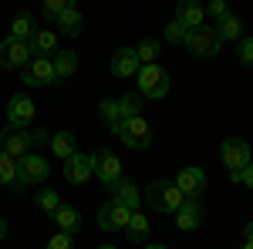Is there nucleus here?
Returning <instances> with one entry per match:
<instances>
[{"mask_svg": "<svg viewBox=\"0 0 253 249\" xmlns=\"http://www.w3.org/2000/svg\"><path fill=\"white\" fill-rule=\"evenodd\" d=\"M145 199H149V206L156 212H162V215H175V209L186 202V195L175 189V182H162V178L145 189Z\"/></svg>", "mask_w": 253, "mask_h": 249, "instance_id": "obj_1", "label": "nucleus"}, {"mask_svg": "<svg viewBox=\"0 0 253 249\" xmlns=\"http://www.w3.org/2000/svg\"><path fill=\"white\" fill-rule=\"evenodd\" d=\"M47 175H51L47 158H44V155H38V152H27L24 158H17V182H14V189H24V185H41Z\"/></svg>", "mask_w": 253, "mask_h": 249, "instance_id": "obj_2", "label": "nucleus"}, {"mask_svg": "<svg viewBox=\"0 0 253 249\" xmlns=\"http://www.w3.org/2000/svg\"><path fill=\"white\" fill-rule=\"evenodd\" d=\"M118 138L128 145V148H135V152H142V148H149L152 145V128H149V121L138 115V118H122V125H118Z\"/></svg>", "mask_w": 253, "mask_h": 249, "instance_id": "obj_3", "label": "nucleus"}, {"mask_svg": "<svg viewBox=\"0 0 253 249\" xmlns=\"http://www.w3.org/2000/svg\"><path fill=\"white\" fill-rule=\"evenodd\" d=\"M138 91H142V98H166L169 95V74L159 68L156 61L138 68Z\"/></svg>", "mask_w": 253, "mask_h": 249, "instance_id": "obj_4", "label": "nucleus"}, {"mask_svg": "<svg viewBox=\"0 0 253 249\" xmlns=\"http://www.w3.org/2000/svg\"><path fill=\"white\" fill-rule=\"evenodd\" d=\"M182 44L189 47V54H196V58H213V54H219V47H223L213 27H193V31H186V40Z\"/></svg>", "mask_w": 253, "mask_h": 249, "instance_id": "obj_5", "label": "nucleus"}, {"mask_svg": "<svg viewBox=\"0 0 253 249\" xmlns=\"http://www.w3.org/2000/svg\"><path fill=\"white\" fill-rule=\"evenodd\" d=\"M20 77H24L27 88H47V84L58 81V74H54V61L51 58H31L27 64H24Z\"/></svg>", "mask_w": 253, "mask_h": 249, "instance_id": "obj_6", "label": "nucleus"}, {"mask_svg": "<svg viewBox=\"0 0 253 249\" xmlns=\"http://www.w3.org/2000/svg\"><path fill=\"white\" fill-rule=\"evenodd\" d=\"M34 54L31 40H20V37H7L0 44V68H24Z\"/></svg>", "mask_w": 253, "mask_h": 249, "instance_id": "obj_7", "label": "nucleus"}, {"mask_svg": "<svg viewBox=\"0 0 253 249\" xmlns=\"http://www.w3.org/2000/svg\"><path fill=\"white\" fill-rule=\"evenodd\" d=\"M132 212H135V209H128V206H122L118 199H112V202H105V206L98 209V226H101V229H108V232H118V229H125V226H128Z\"/></svg>", "mask_w": 253, "mask_h": 249, "instance_id": "obj_8", "label": "nucleus"}, {"mask_svg": "<svg viewBox=\"0 0 253 249\" xmlns=\"http://www.w3.org/2000/svg\"><path fill=\"white\" fill-rule=\"evenodd\" d=\"M91 175H95V155L75 152L71 158H64V178H68L71 185H84Z\"/></svg>", "mask_w": 253, "mask_h": 249, "instance_id": "obj_9", "label": "nucleus"}, {"mask_svg": "<svg viewBox=\"0 0 253 249\" xmlns=\"http://www.w3.org/2000/svg\"><path fill=\"white\" fill-rule=\"evenodd\" d=\"M31 148H34V145H31V135L24 132V128L7 125V128L0 132V152H7L10 158H24Z\"/></svg>", "mask_w": 253, "mask_h": 249, "instance_id": "obj_10", "label": "nucleus"}, {"mask_svg": "<svg viewBox=\"0 0 253 249\" xmlns=\"http://www.w3.org/2000/svg\"><path fill=\"white\" fill-rule=\"evenodd\" d=\"M219 155H223V162H226L230 172L243 169V165H250V145H247L243 138H226V142L219 145Z\"/></svg>", "mask_w": 253, "mask_h": 249, "instance_id": "obj_11", "label": "nucleus"}, {"mask_svg": "<svg viewBox=\"0 0 253 249\" xmlns=\"http://www.w3.org/2000/svg\"><path fill=\"white\" fill-rule=\"evenodd\" d=\"M95 175L105 182V189H115L122 182V162L108 152H95Z\"/></svg>", "mask_w": 253, "mask_h": 249, "instance_id": "obj_12", "label": "nucleus"}, {"mask_svg": "<svg viewBox=\"0 0 253 249\" xmlns=\"http://www.w3.org/2000/svg\"><path fill=\"white\" fill-rule=\"evenodd\" d=\"M175 189L182 192L186 199H196V195H203V189H206V172H203V169H196V165L182 169V172L175 175Z\"/></svg>", "mask_w": 253, "mask_h": 249, "instance_id": "obj_13", "label": "nucleus"}, {"mask_svg": "<svg viewBox=\"0 0 253 249\" xmlns=\"http://www.w3.org/2000/svg\"><path fill=\"white\" fill-rule=\"evenodd\" d=\"M34 115H38L34 98H27V95H14V98H10V105H7V118H10V125L24 128V125L34 121Z\"/></svg>", "mask_w": 253, "mask_h": 249, "instance_id": "obj_14", "label": "nucleus"}, {"mask_svg": "<svg viewBox=\"0 0 253 249\" xmlns=\"http://www.w3.org/2000/svg\"><path fill=\"white\" fill-rule=\"evenodd\" d=\"M175 20H179L186 31L203 27V20H206V7H203L199 0H179V7H175Z\"/></svg>", "mask_w": 253, "mask_h": 249, "instance_id": "obj_15", "label": "nucleus"}, {"mask_svg": "<svg viewBox=\"0 0 253 249\" xmlns=\"http://www.w3.org/2000/svg\"><path fill=\"white\" fill-rule=\"evenodd\" d=\"M138 58H135V47H118L115 58H112V74L115 77H132L138 74Z\"/></svg>", "mask_w": 253, "mask_h": 249, "instance_id": "obj_16", "label": "nucleus"}, {"mask_svg": "<svg viewBox=\"0 0 253 249\" xmlns=\"http://www.w3.org/2000/svg\"><path fill=\"white\" fill-rule=\"evenodd\" d=\"M203 222V206H196V199H186L179 209H175V226L182 232H193Z\"/></svg>", "mask_w": 253, "mask_h": 249, "instance_id": "obj_17", "label": "nucleus"}, {"mask_svg": "<svg viewBox=\"0 0 253 249\" xmlns=\"http://www.w3.org/2000/svg\"><path fill=\"white\" fill-rule=\"evenodd\" d=\"M34 34H38V17H34V14H27V10H20L17 17L10 20V37L34 40Z\"/></svg>", "mask_w": 253, "mask_h": 249, "instance_id": "obj_18", "label": "nucleus"}, {"mask_svg": "<svg viewBox=\"0 0 253 249\" xmlns=\"http://www.w3.org/2000/svg\"><path fill=\"white\" fill-rule=\"evenodd\" d=\"M54 24L61 27V34H68V37H78L81 27H84V17H81L78 7H68V10H61L58 17H54Z\"/></svg>", "mask_w": 253, "mask_h": 249, "instance_id": "obj_19", "label": "nucleus"}, {"mask_svg": "<svg viewBox=\"0 0 253 249\" xmlns=\"http://www.w3.org/2000/svg\"><path fill=\"white\" fill-rule=\"evenodd\" d=\"M216 37H219V44H230V40H240L243 37V24H240V17L236 14H226L223 20H216Z\"/></svg>", "mask_w": 253, "mask_h": 249, "instance_id": "obj_20", "label": "nucleus"}, {"mask_svg": "<svg viewBox=\"0 0 253 249\" xmlns=\"http://www.w3.org/2000/svg\"><path fill=\"white\" fill-rule=\"evenodd\" d=\"M54 74L58 77H71L75 71H78V54L71 51V47H61V51H54Z\"/></svg>", "mask_w": 253, "mask_h": 249, "instance_id": "obj_21", "label": "nucleus"}, {"mask_svg": "<svg viewBox=\"0 0 253 249\" xmlns=\"http://www.w3.org/2000/svg\"><path fill=\"white\" fill-rule=\"evenodd\" d=\"M47 145H51V152L58 155V158H71V155L78 152V138H75L71 132H58Z\"/></svg>", "mask_w": 253, "mask_h": 249, "instance_id": "obj_22", "label": "nucleus"}, {"mask_svg": "<svg viewBox=\"0 0 253 249\" xmlns=\"http://www.w3.org/2000/svg\"><path fill=\"white\" fill-rule=\"evenodd\" d=\"M149 232H152V222H149V215H142V212H132V219H128V226H125V236H128L132 243H142Z\"/></svg>", "mask_w": 253, "mask_h": 249, "instance_id": "obj_23", "label": "nucleus"}, {"mask_svg": "<svg viewBox=\"0 0 253 249\" xmlns=\"http://www.w3.org/2000/svg\"><path fill=\"white\" fill-rule=\"evenodd\" d=\"M112 192H115V199H118V202H122V206H128V209H135V206H138V199H142V192H138V185L132 182V178H122V182H118V185H115Z\"/></svg>", "mask_w": 253, "mask_h": 249, "instance_id": "obj_24", "label": "nucleus"}, {"mask_svg": "<svg viewBox=\"0 0 253 249\" xmlns=\"http://www.w3.org/2000/svg\"><path fill=\"white\" fill-rule=\"evenodd\" d=\"M54 222H58L64 232H78L81 215H78V209H71V206H58V209H54Z\"/></svg>", "mask_w": 253, "mask_h": 249, "instance_id": "obj_25", "label": "nucleus"}, {"mask_svg": "<svg viewBox=\"0 0 253 249\" xmlns=\"http://www.w3.org/2000/svg\"><path fill=\"white\" fill-rule=\"evenodd\" d=\"M54 44H58V40H54V31H38L34 40H31V47H34L38 58H51V54H54Z\"/></svg>", "mask_w": 253, "mask_h": 249, "instance_id": "obj_26", "label": "nucleus"}, {"mask_svg": "<svg viewBox=\"0 0 253 249\" xmlns=\"http://www.w3.org/2000/svg\"><path fill=\"white\" fill-rule=\"evenodd\" d=\"M17 182V158L0 152V185H14Z\"/></svg>", "mask_w": 253, "mask_h": 249, "instance_id": "obj_27", "label": "nucleus"}, {"mask_svg": "<svg viewBox=\"0 0 253 249\" xmlns=\"http://www.w3.org/2000/svg\"><path fill=\"white\" fill-rule=\"evenodd\" d=\"M98 115L108 121V128L118 132V125H122V111H118V101H101L98 105Z\"/></svg>", "mask_w": 253, "mask_h": 249, "instance_id": "obj_28", "label": "nucleus"}, {"mask_svg": "<svg viewBox=\"0 0 253 249\" xmlns=\"http://www.w3.org/2000/svg\"><path fill=\"white\" fill-rule=\"evenodd\" d=\"M118 111H122V118H138L142 115V98L138 95H122L118 98Z\"/></svg>", "mask_w": 253, "mask_h": 249, "instance_id": "obj_29", "label": "nucleus"}, {"mask_svg": "<svg viewBox=\"0 0 253 249\" xmlns=\"http://www.w3.org/2000/svg\"><path fill=\"white\" fill-rule=\"evenodd\" d=\"M135 58H138V64H152V61L159 58V40H142V44H138L135 47Z\"/></svg>", "mask_w": 253, "mask_h": 249, "instance_id": "obj_30", "label": "nucleus"}, {"mask_svg": "<svg viewBox=\"0 0 253 249\" xmlns=\"http://www.w3.org/2000/svg\"><path fill=\"white\" fill-rule=\"evenodd\" d=\"M38 206H41V212L54 215V209L61 206V195H58L54 189H41V192H38Z\"/></svg>", "mask_w": 253, "mask_h": 249, "instance_id": "obj_31", "label": "nucleus"}, {"mask_svg": "<svg viewBox=\"0 0 253 249\" xmlns=\"http://www.w3.org/2000/svg\"><path fill=\"white\" fill-rule=\"evenodd\" d=\"M44 249H75V239H71V232H54V236H51V243H47V246Z\"/></svg>", "mask_w": 253, "mask_h": 249, "instance_id": "obj_32", "label": "nucleus"}, {"mask_svg": "<svg viewBox=\"0 0 253 249\" xmlns=\"http://www.w3.org/2000/svg\"><path fill=\"white\" fill-rule=\"evenodd\" d=\"M230 182H236V185H247V189H253V162H250V165H243V169H236V172L230 175Z\"/></svg>", "mask_w": 253, "mask_h": 249, "instance_id": "obj_33", "label": "nucleus"}, {"mask_svg": "<svg viewBox=\"0 0 253 249\" xmlns=\"http://www.w3.org/2000/svg\"><path fill=\"white\" fill-rule=\"evenodd\" d=\"M166 40H172V44H182V40H186V27L175 17L169 20V27H166Z\"/></svg>", "mask_w": 253, "mask_h": 249, "instance_id": "obj_34", "label": "nucleus"}, {"mask_svg": "<svg viewBox=\"0 0 253 249\" xmlns=\"http://www.w3.org/2000/svg\"><path fill=\"white\" fill-rule=\"evenodd\" d=\"M236 54L243 64H253V37H240L236 40Z\"/></svg>", "mask_w": 253, "mask_h": 249, "instance_id": "obj_35", "label": "nucleus"}, {"mask_svg": "<svg viewBox=\"0 0 253 249\" xmlns=\"http://www.w3.org/2000/svg\"><path fill=\"white\" fill-rule=\"evenodd\" d=\"M68 7H75V0H44V14L47 17H58L61 10H68Z\"/></svg>", "mask_w": 253, "mask_h": 249, "instance_id": "obj_36", "label": "nucleus"}, {"mask_svg": "<svg viewBox=\"0 0 253 249\" xmlns=\"http://www.w3.org/2000/svg\"><path fill=\"white\" fill-rule=\"evenodd\" d=\"M230 14V7H226V0H213L210 7H206V17H216V20H223Z\"/></svg>", "mask_w": 253, "mask_h": 249, "instance_id": "obj_37", "label": "nucleus"}, {"mask_svg": "<svg viewBox=\"0 0 253 249\" xmlns=\"http://www.w3.org/2000/svg\"><path fill=\"white\" fill-rule=\"evenodd\" d=\"M51 142V135L44 132V128H38V132H31V145H47Z\"/></svg>", "mask_w": 253, "mask_h": 249, "instance_id": "obj_38", "label": "nucleus"}, {"mask_svg": "<svg viewBox=\"0 0 253 249\" xmlns=\"http://www.w3.org/2000/svg\"><path fill=\"white\" fill-rule=\"evenodd\" d=\"M243 232H247V239H243V243H253V222H247V229H243Z\"/></svg>", "mask_w": 253, "mask_h": 249, "instance_id": "obj_39", "label": "nucleus"}, {"mask_svg": "<svg viewBox=\"0 0 253 249\" xmlns=\"http://www.w3.org/2000/svg\"><path fill=\"white\" fill-rule=\"evenodd\" d=\"M3 236H7V222L0 219V239H3Z\"/></svg>", "mask_w": 253, "mask_h": 249, "instance_id": "obj_40", "label": "nucleus"}, {"mask_svg": "<svg viewBox=\"0 0 253 249\" xmlns=\"http://www.w3.org/2000/svg\"><path fill=\"white\" fill-rule=\"evenodd\" d=\"M240 249H253V243H243V246H240Z\"/></svg>", "mask_w": 253, "mask_h": 249, "instance_id": "obj_41", "label": "nucleus"}, {"mask_svg": "<svg viewBox=\"0 0 253 249\" xmlns=\"http://www.w3.org/2000/svg\"><path fill=\"white\" fill-rule=\"evenodd\" d=\"M145 249H166V246H145Z\"/></svg>", "mask_w": 253, "mask_h": 249, "instance_id": "obj_42", "label": "nucleus"}, {"mask_svg": "<svg viewBox=\"0 0 253 249\" xmlns=\"http://www.w3.org/2000/svg\"><path fill=\"white\" fill-rule=\"evenodd\" d=\"M98 249H115V246H98Z\"/></svg>", "mask_w": 253, "mask_h": 249, "instance_id": "obj_43", "label": "nucleus"}, {"mask_svg": "<svg viewBox=\"0 0 253 249\" xmlns=\"http://www.w3.org/2000/svg\"><path fill=\"white\" fill-rule=\"evenodd\" d=\"M250 68H253V64H250Z\"/></svg>", "mask_w": 253, "mask_h": 249, "instance_id": "obj_44", "label": "nucleus"}]
</instances>
